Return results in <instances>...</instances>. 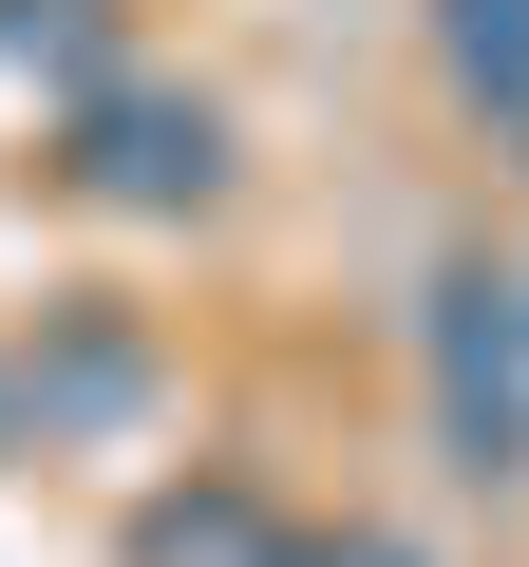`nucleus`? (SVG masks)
Wrapping results in <instances>:
<instances>
[{
  "label": "nucleus",
  "instance_id": "nucleus-1",
  "mask_svg": "<svg viewBox=\"0 0 529 567\" xmlns=\"http://www.w3.org/2000/svg\"><path fill=\"white\" fill-rule=\"evenodd\" d=\"M435 435L454 473H529V284L510 265H435Z\"/></svg>",
  "mask_w": 529,
  "mask_h": 567
},
{
  "label": "nucleus",
  "instance_id": "nucleus-2",
  "mask_svg": "<svg viewBox=\"0 0 529 567\" xmlns=\"http://www.w3.org/2000/svg\"><path fill=\"white\" fill-rule=\"evenodd\" d=\"M58 171H76L95 208H208V189H227V114H208V95H133V76H95Z\"/></svg>",
  "mask_w": 529,
  "mask_h": 567
},
{
  "label": "nucleus",
  "instance_id": "nucleus-3",
  "mask_svg": "<svg viewBox=\"0 0 529 567\" xmlns=\"http://www.w3.org/2000/svg\"><path fill=\"white\" fill-rule=\"evenodd\" d=\"M435 39H454V76H473V114L529 152V0H435Z\"/></svg>",
  "mask_w": 529,
  "mask_h": 567
},
{
  "label": "nucleus",
  "instance_id": "nucleus-4",
  "mask_svg": "<svg viewBox=\"0 0 529 567\" xmlns=\"http://www.w3.org/2000/svg\"><path fill=\"white\" fill-rule=\"evenodd\" d=\"M133 567H303V548H284V529H264L246 492H170V511L133 529Z\"/></svg>",
  "mask_w": 529,
  "mask_h": 567
},
{
  "label": "nucleus",
  "instance_id": "nucleus-5",
  "mask_svg": "<svg viewBox=\"0 0 529 567\" xmlns=\"http://www.w3.org/2000/svg\"><path fill=\"white\" fill-rule=\"evenodd\" d=\"M0 58H39V76H114V0H0Z\"/></svg>",
  "mask_w": 529,
  "mask_h": 567
},
{
  "label": "nucleus",
  "instance_id": "nucleus-6",
  "mask_svg": "<svg viewBox=\"0 0 529 567\" xmlns=\"http://www.w3.org/2000/svg\"><path fill=\"white\" fill-rule=\"evenodd\" d=\"M360 567H397V548H360Z\"/></svg>",
  "mask_w": 529,
  "mask_h": 567
}]
</instances>
